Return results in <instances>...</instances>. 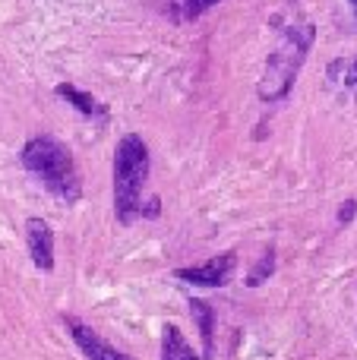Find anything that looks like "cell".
<instances>
[{
  "label": "cell",
  "instance_id": "cell-5",
  "mask_svg": "<svg viewBox=\"0 0 357 360\" xmlns=\"http://www.w3.org/2000/svg\"><path fill=\"white\" fill-rule=\"evenodd\" d=\"M63 323H67V329H70V335H73L76 348L82 351V357H86V360H133L130 354H124V351L111 348L105 338L95 335V332L89 329L86 323H79L76 316H67Z\"/></svg>",
  "mask_w": 357,
  "mask_h": 360
},
{
  "label": "cell",
  "instance_id": "cell-6",
  "mask_svg": "<svg viewBox=\"0 0 357 360\" xmlns=\"http://www.w3.org/2000/svg\"><path fill=\"white\" fill-rule=\"evenodd\" d=\"M25 243H29V256L41 272L54 269V231L48 228L44 218H29L25 221Z\"/></svg>",
  "mask_w": 357,
  "mask_h": 360
},
{
  "label": "cell",
  "instance_id": "cell-12",
  "mask_svg": "<svg viewBox=\"0 0 357 360\" xmlns=\"http://www.w3.org/2000/svg\"><path fill=\"white\" fill-rule=\"evenodd\" d=\"M357 215V202H354V199H348V202H342V212H339V221L342 224H348V221H351V218Z\"/></svg>",
  "mask_w": 357,
  "mask_h": 360
},
{
  "label": "cell",
  "instance_id": "cell-4",
  "mask_svg": "<svg viewBox=\"0 0 357 360\" xmlns=\"http://www.w3.org/2000/svg\"><path fill=\"white\" fill-rule=\"evenodd\" d=\"M238 256L234 253H219L212 259H206L202 266H187V269H174V278L183 285H200V288H221L228 285V278L234 275Z\"/></svg>",
  "mask_w": 357,
  "mask_h": 360
},
{
  "label": "cell",
  "instance_id": "cell-11",
  "mask_svg": "<svg viewBox=\"0 0 357 360\" xmlns=\"http://www.w3.org/2000/svg\"><path fill=\"white\" fill-rule=\"evenodd\" d=\"M219 0H183V13H187V19H196L200 13H206L209 6H215Z\"/></svg>",
  "mask_w": 357,
  "mask_h": 360
},
{
  "label": "cell",
  "instance_id": "cell-10",
  "mask_svg": "<svg viewBox=\"0 0 357 360\" xmlns=\"http://www.w3.org/2000/svg\"><path fill=\"white\" fill-rule=\"evenodd\" d=\"M272 269H275V250L269 247V250H266V256H263V262H259V266H253V272L247 275V285H250V288L263 285V281L272 275Z\"/></svg>",
  "mask_w": 357,
  "mask_h": 360
},
{
  "label": "cell",
  "instance_id": "cell-3",
  "mask_svg": "<svg viewBox=\"0 0 357 360\" xmlns=\"http://www.w3.org/2000/svg\"><path fill=\"white\" fill-rule=\"evenodd\" d=\"M313 32L316 29L310 22H301V25H291L282 35L278 48L269 57V67H266L263 79H259V98L263 101H278L291 92V82H294L304 57L313 48Z\"/></svg>",
  "mask_w": 357,
  "mask_h": 360
},
{
  "label": "cell",
  "instance_id": "cell-7",
  "mask_svg": "<svg viewBox=\"0 0 357 360\" xmlns=\"http://www.w3.org/2000/svg\"><path fill=\"white\" fill-rule=\"evenodd\" d=\"M190 313L196 319V329H200V338H202V357L212 360V351H215V310L206 304V300H190Z\"/></svg>",
  "mask_w": 357,
  "mask_h": 360
},
{
  "label": "cell",
  "instance_id": "cell-1",
  "mask_svg": "<svg viewBox=\"0 0 357 360\" xmlns=\"http://www.w3.org/2000/svg\"><path fill=\"white\" fill-rule=\"evenodd\" d=\"M149 180V146L139 133H130L114 149V215L124 228H130L139 215H158V199H143V186Z\"/></svg>",
  "mask_w": 357,
  "mask_h": 360
},
{
  "label": "cell",
  "instance_id": "cell-2",
  "mask_svg": "<svg viewBox=\"0 0 357 360\" xmlns=\"http://www.w3.org/2000/svg\"><path fill=\"white\" fill-rule=\"evenodd\" d=\"M22 168L44 184V190L54 193L63 202H79L82 184L76 174L73 152L54 136H35L22 146Z\"/></svg>",
  "mask_w": 357,
  "mask_h": 360
},
{
  "label": "cell",
  "instance_id": "cell-13",
  "mask_svg": "<svg viewBox=\"0 0 357 360\" xmlns=\"http://www.w3.org/2000/svg\"><path fill=\"white\" fill-rule=\"evenodd\" d=\"M351 4H354V6H357V0H351Z\"/></svg>",
  "mask_w": 357,
  "mask_h": 360
},
{
  "label": "cell",
  "instance_id": "cell-9",
  "mask_svg": "<svg viewBox=\"0 0 357 360\" xmlns=\"http://www.w3.org/2000/svg\"><path fill=\"white\" fill-rule=\"evenodd\" d=\"M57 95H60V98H67L70 105L76 108V111L89 114V117H92V114H101V105H98V101H95L89 92H79V89H76V86H70V82H63V86H57Z\"/></svg>",
  "mask_w": 357,
  "mask_h": 360
},
{
  "label": "cell",
  "instance_id": "cell-8",
  "mask_svg": "<svg viewBox=\"0 0 357 360\" xmlns=\"http://www.w3.org/2000/svg\"><path fill=\"white\" fill-rule=\"evenodd\" d=\"M162 360H200V354L190 348V342L181 335V329L168 323L162 332Z\"/></svg>",
  "mask_w": 357,
  "mask_h": 360
}]
</instances>
